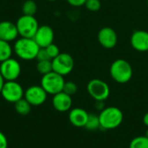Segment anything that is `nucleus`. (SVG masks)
<instances>
[{
  "instance_id": "nucleus-14",
  "label": "nucleus",
  "mask_w": 148,
  "mask_h": 148,
  "mask_svg": "<svg viewBox=\"0 0 148 148\" xmlns=\"http://www.w3.org/2000/svg\"><path fill=\"white\" fill-rule=\"evenodd\" d=\"M19 36L16 23L10 21L0 22V40L10 42L16 41Z\"/></svg>"
},
{
  "instance_id": "nucleus-33",
  "label": "nucleus",
  "mask_w": 148,
  "mask_h": 148,
  "mask_svg": "<svg viewBox=\"0 0 148 148\" xmlns=\"http://www.w3.org/2000/svg\"><path fill=\"white\" fill-rule=\"evenodd\" d=\"M48 1H50V2H53V1H56V0H48Z\"/></svg>"
},
{
  "instance_id": "nucleus-17",
  "label": "nucleus",
  "mask_w": 148,
  "mask_h": 148,
  "mask_svg": "<svg viewBox=\"0 0 148 148\" xmlns=\"http://www.w3.org/2000/svg\"><path fill=\"white\" fill-rule=\"evenodd\" d=\"M13 53V48L10 42L0 40V63L11 57Z\"/></svg>"
},
{
  "instance_id": "nucleus-19",
  "label": "nucleus",
  "mask_w": 148,
  "mask_h": 148,
  "mask_svg": "<svg viewBox=\"0 0 148 148\" xmlns=\"http://www.w3.org/2000/svg\"><path fill=\"white\" fill-rule=\"evenodd\" d=\"M84 127L88 131H95V130L101 128L99 114L97 115L95 114H89L87 123Z\"/></svg>"
},
{
  "instance_id": "nucleus-7",
  "label": "nucleus",
  "mask_w": 148,
  "mask_h": 148,
  "mask_svg": "<svg viewBox=\"0 0 148 148\" xmlns=\"http://www.w3.org/2000/svg\"><path fill=\"white\" fill-rule=\"evenodd\" d=\"M0 95L4 101L10 103H16L23 98L24 90L16 81H8L4 82Z\"/></svg>"
},
{
  "instance_id": "nucleus-2",
  "label": "nucleus",
  "mask_w": 148,
  "mask_h": 148,
  "mask_svg": "<svg viewBox=\"0 0 148 148\" xmlns=\"http://www.w3.org/2000/svg\"><path fill=\"white\" fill-rule=\"evenodd\" d=\"M123 113L117 107H106L100 112L99 119L101 129L113 130L117 128L123 121Z\"/></svg>"
},
{
  "instance_id": "nucleus-16",
  "label": "nucleus",
  "mask_w": 148,
  "mask_h": 148,
  "mask_svg": "<svg viewBox=\"0 0 148 148\" xmlns=\"http://www.w3.org/2000/svg\"><path fill=\"white\" fill-rule=\"evenodd\" d=\"M89 113L82 108H75L69 110V120L70 123L76 127H84Z\"/></svg>"
},
{
  "instance_id": "nucleus-12",
  "label": "nucleus",
  "mask_w": 148,
  "mask_h": 148,
  "mask_svg": "<svg viewBox=\"0 0 148 148\" xmlns=\"http://www.w3.org/2000/svg\"><path fill=\"white\" fill-rule=\"evenodd\" d=\"M55 34L53 29L49 25H42L37 29L33 39L40 48H46L53 43Z\"/></svg>"
},
{
  "instance_id": "nucleus-18",
  "label": "nucleus",
  "mask_w": 148,
  "mask_h": 148,
  "mask_svg": "<svg viewBox=\"0 0 148 148\" xmlns=\"http://www.w3.org/2000/svg\"><path fill=\"white\" fill-rule=\"evenodd\" d=\"M14 104L16 113L20 115H27L31 110V105L24 98H22Z\"/></svg>"
},
{
  "instance_id": "nucleus-1",
  "label": "nucleus",
  "mask_w": 148,
  "mask_h": 148,
  "mask_svg": "<svg viewBox=\"0 0 148 148\" xmlns=\"http://www.w3.org/2000/svg\"><path fill=\"white\" fill-rule=\"evenodd\" d=\"M40 47L33 38L21 37L16 39L14 46L13 52L16 56L23 61H31L36 58V55Z\"/></svg>"
},
{
  "instance_id": "nucleus-9",
  "label": "nucleus",
  "mask_w": 148,
  "mask_h": 148,
  "mask_svg": "<svg viewBox=\"0 0 148 148\" xmlns=\"http://www.w3.org/2000/svg\"><path fill=\"white\" fill-rule=\"evenodd\" d=\"M21 64L15 58H9L0 63V74L5 82L16 81L21 75Z\"/></svg>"
},
{
  "instance_id": "nucleus-4",
  "label": "nucleus",
  "mask_w": 148,
  "mask_h": 148,
  "mask_svg": "<svg viewBox=\"0 0 148 148\" xmlns=\"http://www.w3.org/2000/svg\"><path fill=\"white\" fill-rule=\"evenodd\" d=\"M65 80L62 75L51 71L43 75L41 79V86L48 95H55L63 90Z\"/></svg>"
},
{
  "instance_id": "nucleus-3",
  "label": "nucleus",
  "mask_w": 148,
  "mask_h": 148,
  "mask_svg": "<svg viewBox=\"0 0 148 148\" xmlns=\"http://www.w3.org/2000/svg\"><path fill=\"white\" fill-rule=\"evenodd\" d=\"M109 73L114 82L120 84H125L132 79L134 70L132 65L127 60L117 59L112 62Z\"/></svg>"
},
{
  "instance_id": "nucleus-30",
  "label": "nucleus",
  "mask_w": 148,
  "mask_h": 148,
  "mask_svg": "<svg viewBox=\"0 0 148 148\" xmlns=\"http://www.w3.org/2000/svg\"><path fill=\"white\" fill-rule=\"evenodd\" d=\"M143 123L148 128V112H147L143 116Z\"/></svg>"
},
{
  "instance_id": "nucleus-22",
  "label": "nucleus",
  "mask_w": 148,
  "mask_h": 148,
  "mask_svg": "<svg viewBox=\"0 0 148 148\" xmlns=\"http://www.w3.org/2000/svg\"><path fill=\"white\" fill-rule=\"evenodd\" d=\"M36 69L38 73L41 75H46L51 71H53L52 69V62L51 60H47V61H39L36 64Z\"/></svg>"
},
{
  "instance_id": "nucleus-23",
  "label": "nucleus",
  "mask_w": 148,
  "mask_h": 148,
  "mask_svg": "<svg viewBox=\"0 0 148 148\" xmlns=\"http://www.w3.org/2000/svg\"><path fill=\"white\" fill-rule=\"evenodd\" d=\"M77 90H78V87L74 82H65L64 86H63V90H62L64 93L72 96L75 94H76Z\"/></svg>"
},
{
  "instance_id": "nucleus-25",
  "label": "nucleus",
  "mask_w": 148,
  "mask_h": 148,
  "mask_svg": "<svg viewBox=\"0 0 148 148\" xmlns=\"http://www.w3.org/2000/svg\"><path fill=\"white\" fill-rule=\"evenodd\" d=\"M45 49H46V50H47V52H48V54H49V57H50L51 60L54 59L55 57H56L61 53L58 46L56 45L55 43H51L50 45H49Z\"/></svg>"
},
{
  "instance_id": "nucleus-5",
  "label": "nucleus",
  "mask_w": 148,
  "mask_h": 148,
  "mask_svg": "<svg viewBox=\"0 0 148 148\" xmlns=\"http://www.w3.org/2000/svg\"><path fill=\"white\" fill-rule=\"evenodd\" d=\"M18 34L21 37L33 38L37 29L39 28L38 22L34 16L23 15L21 16L16 23Z\"/></svg>"
},
{
  "instance_id": "nucleus-11",
  "label": "nucleus",
  "mask_w": 148,
  "mask_h": 148,
  "mask_svg": "<svg viewBox=\"0 0 148 148\" xmlns=\"http://www.w3.org/2000/svg\"><path fill=\"white\" fill-rule=\"evenodd\" d=\"M97 39L99 43L107 49H114L118 42L117 33L111 27L101 28L97 34Z\"/></svg>"
},
{
  "instance_id": "nucleus-26",
  "label": "nucleus",
  "mask_w": 148,
  "mask_h": 148,
  "mask_svg": "<svg viewBox=\"0 0 148 148\" xmlns=\"http://www.w3.org/2000/svg\"><path fill=\"white\" fill-rule=\"evenodd\" d=\"M36 59H37V61H38V62H39V61H47V60H51L45 48H40V49H39V51H38L37 55H36Z\"/></svg>"
},
{
  "instance_id": "nucleus-6",
  "label": "nucleus",
  "mask_w": 148,
  "mask_h": 148,
  "mask_svg": "<svg viewBox=\"0 0 148 148\" xmlns=\"http://www.w3.org/2000/svg\"><path fill=\"white\" fill-rule=\"evenodd\" d=\"M87 90L89 95L95 101H106L110 95V88L108 84L101 79H92L87 85Z\"/></svg>"
},
{
  "instance_id": "nucleus-29",
  "label": "nucleus",
  "mask_w": 148,
  "mask_h": 148,
  "mask_svg": "<svg viewBox=\"0 0 148 148\" xmlns=\"http://www.w3.org/2000/svg\"><path fill=\"white\" fill-rule=\"evenodd\" d=\"M95 108H96L98 111H100V112L102 111V110L106 108L104 101H95Z\"/></svg>"
},
{
  "instance_id": "nucleus-8",
  "label": "nucleus",
  "mask_w": 148,
  "mask_h": 148,
  "mask_svg": "<svg viewBox=\"0 0 148 148\" xmlns=\"http://www.w3.org/2000/svg\"><path fill=\"white\" fill-rule=\"evenodd\" d=\"M51 62L53 71L62 76L70 74L75 66L72 56L68 53H60L56 57L52 59Z\"/></svg>"
},
{
  "instance_id": "nucleus-20",
  "label": "nucleus",
  "mask_w": 148,
  "mask_h": 148,
  "mask_svg": "<svg viewBox=\"0 0 148 148\" xmlns=\"http://www.w3.org/2000/svg\"><path fill=\"white\" fill-rule=\"evenodd\" d=\"M22 10L23 15L34 16L37 10V5L36 2L33 0H26L23 4Z\"/></svg>"
},
{
  "instance_id": "nucleus-28",
  "label": "nucleus",
  "mask_w": 148,
  "mask_h": 148,
  "mask_svg": "<svg viewBox=\"0 0 148 148\" xmlns=\"http://www.w3.org/2000/svg\"><path fill=\"white\" fill-rule=\"evenodd\" d=\"M0 148H8V140L3 133L0 131Z\"/></svg>"
},
{
  "instance_id": "nucleus-32",
  "label": "nucleus",
  "mask_w": 148,
  "mask_h": 148,
  "mask_svg": "<svg viewBox=\"0 0 148 148\" xmlns=\"http://www.w3.org/2000/svg\"><path fill=\"white\" fill-rule=\"evenodd\" d=\"M145 136H147V137H148V128H147V129L146 133H145Z\"/></svg>"
},
{
  "instance_id": "nucleus-10",
  "label": "nucleus",
  "mask_w": 148,
  "mask_h": 148,
  "mask_svg": "<svg viewBox=\"0 0 148 148\" xmlns=\"http://www.w3.org/2000/svg\"><path fill=\"white\" fill-rule=\"evenodd\" d=\"M48 94L42 88V86L34 85L29 87L24 91L23 98L31 105V106H40L42 105L47 100Z\"/></svg>"
},
{
  "instance_id": "nucleus-27",
  "label": "nucleus",
  "mask_w": 148,
  "mask_h": 148,
  "mask_svg": "<svg viewBox=\"0 0 148 148\" xmlns=\"http://www.w3.org/2000/svg\"><path fill=\"white\" fill-rule=\"evenodd\" d=\"M87 0H67V2L74 7H80L82 5H85Z\"/></svg>"
},
{
  "instance_id": "nucleus-31",
  "label": "nucleus",
  "mask_w": 148,
  "mask_h": 148,
  "mask_svg": "<svg viewBox=\"0 0 148 148\" xmlns=\"http://www.w3.org/2000/svg\"><path fill=\"white\" fill-rule=\"evenodd\" d=\"M4 82H5V81H4V79L3 78L2 75L0 74V94H1V90H2V88H3V86Z\"/></svg>"
},
{
  "instance_id": "nucleus-24",
  "label": "nucleus",
  "mask_w": 148,
  "mask_h": 148,
  "mask_svg": "<svg viewBox=\"0 0 148 148\" xmlns=\"http://www.w3.org/2000/svg\"><path fill=\"white\" fill-rule=\"evenodd\" d=\"M85 7L89 11H98L101 7V3L100 0H87L85 3Z\"/></svg>"
},
{
  "instance_id": "nucleus-13",
  "label": "nucleus",
  "mask_w": 148,
  "mask_h": 148,
  "mask_svg": "<svg viewBox=\"0 0 148 148\" xmlns=\"http://www.w3.org/2000/svg\"><path fill=\"white\" fill-rule=\"evenodd\" d=\"M130 43L132 48L139 52L148 51V31L138 29L133 32Z\"/></svg>"
},
{
  "instance_id": "nucleus-15",
  "label": "nucleus",
  "mask_w": 148,
  "mask_h": 148,
  "mask_svg": "<svg viewBox=\"0 0 148 148\" xmlns=\"http://www.w3.org/2000/svg\"><path fill=\"white\" fill-rule=\"evenodd\" d=\"M72 97L63 91L53 95L52 105L54 108L58 112H67L72 108Z\"/></svg>"
},
{
  "instance_id": "nucleus-21",
  "label": "nucleus",
  "mask_w": 148,
  "mask_h": 148,
  "mask_svg": "<svg viewBox=\"0 0 148 148\" xmlns=\"http://www.w3.org/2000/svg\"><path fill=\"white\" fill-rule=\"evenodd\" d=\"M129 148H148V137L142 135L134 138L129 144Z\"/></svg>"
}]
</instances>
